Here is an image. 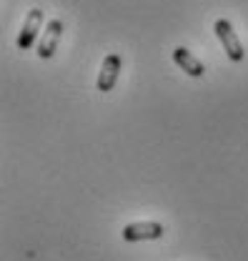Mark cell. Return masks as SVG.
<instances>
[{"mask_svg": "<svg viewBox=\"0 0 248 261\" xmlns=\"http://www.w3.org/2000/svg\"><path fill=\"white\" fill-rule=\"evenodd\" d=\"M213 31H216L218 40H221V45H223V50H226V56H228L233 63H241L243 56H246V50H243V45H241L236 31H233V25H231L226 18H221V20H216Z\"/></svg>", "mask_w": 248, "mask_h": 261, "instance_id": "1", "label": "cell"}, {"mask_svg": "<svg viewBox=\"0 0 248 261\" xmlns=\"http://www.w3.org/2000/svg\"><path fill=\"white\" fill-rule=\"evenodd\" d=\"M121 68H123V61H121L118 53L105 56L103 68H100V73H98V81H95V88H98L100 93L113 91V86H116V81H118V75H121Z\"/></svg>", "mask_w": 248, "mask_h": 261, "instance_id": "2", "label": "cell"}, {"mask_svg": "<svg viewBox=\"0 0 248 261\" xmlns=\"http://www.w3.org/2000/svg\"><path fill=\"white\" fill-rule=\"evenodd\" d=\"M163 236V224L158 221H135L123 228L125 241H151V239H160Z\"/></svg>", "mask_w": 248, "mask_h": 261, "instance_id": "3", "label": "cell"}, {"mask_svg": "<svg viewBox=\"0 0 248 261\" xmlns=\"http://www.w3.org/2000/svg\"><path fill=\"white\" fill-rule=\"evenodd\" d=\"M40 28H43V10L40 8H33L31 13H28V18H25V23H23V31L18 35V48L20 50H28L33 43H35Z\"/></svg>", "mask_w": 248, "mask_h": 261, "instance_id": "4", "label": "cell"}, {"mask_svg": "<svg viewBox=\"0 0 248 261\" xmlns=\"http://www.w3.org/2000/svg\"><path fill=\"white\" fill-rule=\"evenodd\" d=\"M61 33H63L61 20H50V23L45 25L43 38H40V43H38V56H40V58H50V56L56 53V45H58V40H61Z\"/></svg>", "mask_w": 248, "mask_h": 261, "instance_id": "5", "label": "cell"}, {"mask_svg": "<svg viewBox=\"0 0 248 261\" xmlns=\"http://www.w3.org/2000/svg\"><path fill=\"white\" fill-rule=\"evenodd\" d=\"M173 61L178 68H183L190 78H203V73H206V65L201 63L190 50H186L183 45H178V48H173Z\"/></svg>", "mask_w": 248, "mask_h": 261, "instance_id": "6", "label": "cell"}]
</instances>
